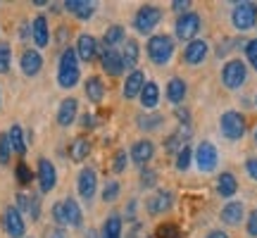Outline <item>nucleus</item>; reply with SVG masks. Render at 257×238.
<instances>
[{"label":"nucleus","instance_id":"46","mask_svg":"<svg viewBox=\"0 0 257 238\" xmlns=\"http://www.w3.org/2000/svg\"><path fill=\"white\" fill-rule=\"evenodd\" d=\"M188 8H191V3H188V0H176L174 3V12H179V15H186Z\"/></svg>","mask_w":257,"mask_h":238},{"label":"nucleus","instance_id":"10","mask_svg":"<svg viewBox=\"0 0 257 238\" xmlns=\"http://www.w3.org/2000/svg\"><path fill=\"white\" fill-rule=\"evenodd\" d=\"M195 160H198V169L200 172H212L217 167V148L212 146L210 141H202L198 150H195Z\"/></svg>","mask_w":257,"mask_h":238},{"label":"nucleus","instance_id":"19","mask_svg":"<svg viewBox=\"0 0 257 238\" xmlns=\"http://www.w3.org/2000/svg\"><path fill=\"white\" fill-rule=\"evenodd\" d=\"M19 64H22V72L27 74V76H36L41 72V67H43V57H41L38 50H24Z\"/></svg>","mask_w":257,"mask_h":238},{"label":"nucleus","instance_id":"29","mask_svg":"<svg viewBox=\"0 0 257 238\" xmlns=\"http://www.w3.org/2000/svg\"><path fill=\"white\" fill-rule=\"evenodd\" d=\"M167 98H169V102H181L186 98V83L181 81V79H172V81L167 83Z\"/></svg>","mask_w":257,"mask_h":238},{"label":"nucleus","instance_id":"27","mask_svg":"<svg viewBox=\"0 0 257 238\" xmlns=\"http://www.w3.org/2000/svg\"><path fill=\"white\" fill-rule=\"evenodd\" d=\"M102 238H121V217L110 214L102 224Z\"/></svg>","mask_w":257,"mask_h":238},{"label":"nucleus","instance_id":"33","mask_svg":"<svg viewBox=\"0 0 257 238\" xmlns=\"http://www.w3.org/2000/svg\"><path fill=\"white\" fill-rule=\"evenodd\" d=\"M10 60H12V48L8 41H0V74L10 69Z\"/></svg>","mask_w":257,"mask_h":238},{"label":"nucleus","instance_id":"9","mask_svg":"<svg viewBox=\"0 0 257 238\" xmlns=\"http://www.w3.org/2000/svg\"><path fill=\"white\" fill-rule=\"evenodd\" d=\"M76 188H79V195L83 200H91L95 195V191H98V174H95V169H91V167L81 169L79 179H76Z\"/></svg>","mask_w":257,"mask_h":238},{"label":"nucleus","instance_id":"39","mask_svg":"<svg viewBox=\"0 0 257 238\" xmlns=\"http://www.w3.org/2000/svg\"><path fill=\"white\" fill-rule=\"evenodd\" d=\"M157 238H181V233H179L176 226L165 224V226H160V229H157Z\"/></svg>","mask_w":257,"mask_h":238},{"label":"nucleus","instance_id":"25","mask_svg":"<svg viewBox=\"0 0 257 238\" xmlns=\"http://www.w3.org/2000/svg\"><path fill=\"white\" fill-rule=\"evenodd\" d=\"M121 62H124V67H126V69H134V67L138 64V43H136V41H131V38H126V41H124Z\"/></svg>","mask_w":257,"mask_h":238},{"label":"nucleus","instance_id":"3","mask_svg":"<svg viewBox=\"0 0 257 238\" xmlns=\"http://www.w3.org/2000/svg\"><path fill=\"white\" fill-rule=\"evenodd\" d=\"M219 127H221V134L229 138V141H238L245 134V117L236 110H229L221 114Z\"/></svg>","mask_w":257,"mask_h":238},{"label":"nucleus","instance_id":"48","mask_svg":"<svg viewBox=\"0 0 257 238\" xmlns=\"http://www.w3.org/2000/svg\"><path fill=\"white\" fill-rule=\"evenodd\" d=\"M207 238H229V236H226V231H210Z\"/></svg>","mask_w":257,"mask_h":238},{"label":"nucleus","instance_id":"8","mask_svg":"<svg viewBox=\"0 0 257 238\" xmlns=\"http://www.w3.org/2000/svg\"><path fill=\"white\" fill-rule=\"evenodd\" d=\"M3 226H5L10 238H24V231H27L24 217H22V212L17 207H5V212H3Z\"/></svg>","mask_w":257,"mask_h":238},{"label":"nucleus","instance_id":"17","mask_svg":"<svg viewBox=\"0 0 257 238\" xmlns=\"http://www.w3.org/2000/svg\"><path fill=\"white\" fill-rule=\"evenodd\" d=\"M31 36H34V43L38 48H46L50 43V29H48V19L43 15H38L31 22Z\"/></svg>","mask_w":257,"mask_h":238},{"label":"nucleus","instance_id":"4","mask_svg":"<svg viewBox=\"0 0 257 238\" xmlns=\"http://www.w3.org/2000/svg\"><path fill=\"white\" fill-rule=\"evenodd\" d=\"M231 22L238 31H248L257 22V5L255 3H238L231 12Z\"/></svg>","mask_w":257,"mask_h":238},{"label":"nucleus","instance_id":"16","mask_svg":"<svg viewBox=\"0 0 257 238\" xmlns=\"http://www.w3.org/2000/svg\"><path fill=\"white\" fill-rule=\"evenodd\" d=\"M207 41H200V38H195L191 41L188 46H186V53H184V60L188 64H200L205 62V57H207Z\"/></svg>","mask_w":257,"mask_h":238},{"label":"nucleus","instance_id":"1","mask_svg":"<svg viewBox=\"0 0 257 238\" xmlns=\"http://www.w3.org/2000/svg\"><path fill=\"white\" fill-rule=\"evenodd\" d=\"M79 57H76V50L74 48H64L62 57H60V67H57V83L62 88H72L79 83Z\"/></svg>","mask_w":257,"mask_h":238},{"label":"nucleus","instance_id":"6","mask_svg":"<svg viewBox=\"0 0 257 238\" xmlns=\"http://www.w3.org/2000/svg\"><path fill=\"white\" fill-rule=\"evenodd\" d=\"M200 31V15L195 12H186L176 19V29L174 34L179 41H195V34Z\"/></svg>","mask_w":257,"mask_h":238},{"label":"nucleus","instance_id":"45","mask_svg":"<svg viewBox=\"0 0 257 238\" xmlns=\"http://www.w3.org/2000/svg\"><path fill=\"white\" fill-rule=\"evenodd\" d=\"M245 172L250 174V179H252V181H257V157H252V160H248V162H245Z\"/></svg>","mask_w":257,"mask_h":238},{"label":"nucleus","instance_id":"36","mask_svg":"<svg viewBox=\"0 0 257 238\" xmlns=\"http://www.w3.org/2000/svg\"><path fill=\"white\" fill-rule=\"evenodd\" d=\"M53 219L57 221V226L62 229V226H69V221H67V212H64V202H55L53 205Z\"/></svg>","mask_w":257,"mask_h":238},{"label":"nucleus","instance_id":"44","mask_svg":"<svg viewBox=\"0 0 257 238\" xmlns=\"http://www.w3.org/2000/svg\"><path fill=\"white\" fill-rule=\"evenodd\" d=\"M141 183L150 188V186L155 183V172H153V169H143V176H141Z\"/></svg>","mask_w":257,"mask_h":238},{"label":"nucleus","instance_id":"35","mask_svg":"<svg viewBox=\"0 0 257 238\" xmlns=\"http://www.w3.org/2000/svg\"><path fill=\"white\" fill-rule=\"evenodd\" d=\"M12 157V146H10L8 134H0V165H8Z\"/></svg>","mask_w":257,"mask_h":238},{"label":"nucleus","instance_id":"42","mask_svg":"<svg viewBox=\"0 0 257 238\" xmlns=\"http://www.w3.org/2000/svg\"><path fill=\"white\" fill-rule=\"evenodd\" d=\"M124 169H126V153H124V150H119V153L114 155V172H117V174H121Z\"/></svg>","mask_w":257,"mask_h":238},{"label":"nucleus","instance_id":"22","mask_svg":"<svg viewBox=\"0 0 257 238\" xmlns=\"http://www.w3.org/2000/svg\"><path fill=\"white\" fill-rule=\"evenodd\" d=\"M238 191V181H236V176L231 174V172H221L219 179H217V193H219L221 198H233Z\"/></svg>","mask_w":257,"mask_h":238},{"label":"nucleus","instance_id":"7","mask_svg":"<svg viewBox=\"0 0 257 238\" xmlns=\"http://www.w3.org/2000/svg\"><path fill=\"white\" fill-rule=\"evenodd\" d=\"M136 29L141 34H150L153 29L162 22V10L155 8V5H143V8L136 12Z\"/></svg>","mask_w":257,"mask_h":238},{"label":"nucleus","instance_id":"13","mask_svg":"<svg viewBox=\"0 0 257 238\" xmlns=\"http://www.w3.org/2000/svg\"><path fill=\"white\" fill-rule=\"evenodd\" d=\"M95 55H98V41L91 34H81L76 41V57L83 62H91V60H95Z\"/></svg>","mask_w":257,"mask_h":238},{"label":"nucleus","instance_id":"31","mask_svg":"<svg viewBox=\"0 0 257 238\" xmlns=\"http://www.w3.org/2000/svg\"><path fill=\"white\" fill-rule=\"evenodd\" d=\"M72 160H76V162H81V160H86L88 157V153H91V143H88V138L79 136L76 141L72 143Z\"/></svg>","mask_w":257,"mask_h":238},{"label":"nucleus","instance_id":"30","mask_svg":"<svg viewBox=\"0 0 257 238\" xmlns=\"http://www.w3.org/2000/svg\"><path fill=\"white\" fill-rule=\"evenodd\" d=\"M64 212H67V221H69V226H81V210H79V205L74 198H67L64 200Z\"/></svg>","mask_w":257,"mask_h":238},{"label":"nucleus","instance_id":"34","mask_svg":"<svg viewBox=\"0 0 257 238\" xmlns=\"http://www.w3.org/2000/svg\"><path fill=\"white\" fill-rule=\"evenodd\" d=\"M191 148L188 146H184L181 148V150H179V153H176V169H179V172H186V169H188V165H191Z\"/></svg>","mask_w":257,"mask_h":238},{"label":"nucleus","instance_id":"43","mask_svg":"<svg viewBox=\"0 0 257 238\" xmlns=\"http://www.w3.org/2000/svg\"><path fill=\"white\" fill-rule=\"evenodd\" d=\"M248 233L252 238H257V210L250 212V217H248Z\"/></svg>","mask_w":257,"mask_h":238},{"label":"nucleus","instance_id":"40","mask_svg":"<svg viewBox=\"0 0 257 238\" xmlns=\"http://www.w3.org/2000/svg\"><path fill=\"white\" fill-rule=\"evenodd\" d=\"M17 181H19V183H24V186H27V183L31 181V169H29V167L24 165V162H19V165H17Z\"/></svg>","mask_w":257,"mask_h":238},{"label":"nucleus","instance_id":"51","mask_svg":"<svg viewBox=\"0 0 257 238\" xmlns=\"http://www.w3.org/2000/svg\"><path fill=\"white\" fill-rule=\"evenodd\" d=\"M255 143H257V129H255Z\"/></svg>","mask_w":257,"mask_h":238},{"label":"nucleus","instance_id":"41","mask_svg":"<svg viewBox=\"0 0 257 238\" xmlns=\"http://www.w3.org/2000/svg\"><path fill=\"white\" fill-rule=\"evenodd\" d=\"M29 214H31V219H38V217H41V202H38V195H31V200H29Z\"/></svg>","mask_w":257,"mask_h":238},{"label":"nucleus","instance_id":"14","mask_svg":"<svg viewBox=\"0 0 257 238\" xmlns=\"http://www.w3.org/2000/svg\"><path fill=\"white\" fill-rule=\"evenodd\" d=\"M143 86H146V74L141 72V69H134V72L126 76V81H124V98H126V100L138 98L141 91H143Z\"/></svg>","mask_w":257,"mask_h":238},{"label":"nucleus","instance_id":"15","mask_svg":"<svg viewBox=\"0 0 257 238\" xmlns=\"http://www.w3.org/2000/svg\"><path fill=\"white\" fill-rule=\"evenodd\" d=\"M76 112H79V102H76V98H64V100L60 102V107H57V124H60V127H69V124H74Z\"/></svg>","mask_w":257,"mask_h":238},{"label":"nucleus","instance_id":"12","mask_svg":"<svg viewBox=\"0 0 257 238\" xmlns=\"http://www.w3.org/2000/svg\"><path fill=\"white\" fill-rule=\"evenodd\" d=\"M102 69L110 74V76H119L124 72V62H121V53H117L114 48H105L100 55Z\"/></svg>","mask_w":257,"mask_h":238},{"label":"nucleus","instance_id":"20","mask_svg":"<svg viewBox=\"0 0 257 238\" xmlns=\"http://www.w3.org/2000/svg\"><path fill=\"white\" fill-rule=\"evenodd\" d=\"M172 207V193L169 191H157L150 195L148 200V212L150 214H160V212H167Z\"/></svg>","mask_w":257,"mask_h":238},{"label":"nucleus","instance_id":"11","mask_svg":"<svg viewBox=\"0 0 257 238\" xmlns=\"http://www.w3.org/2000/svg\"><path fill=\"white\" fill-rule=\"evenodd\" d=\"M57 183V172L55 165L50 160H41L38 162V186H41V193H50Z\"/></svg>","mask_w":257,"mask_h":238},{"label":"nucleus","instance_id":"50","mask_svg":"<svg viewBox=\"0 0 257 238\" xmlns=\"http://www.w3.org/2000/svg\"><path fill=\"white\" fill-rule=\"evenodd\" d=\"M86 238H98V233H95V231H88V236Z\"/></svg>","mask_w":257,"mask_h":238},{"label":"nucleus","instance_id":"47","mask_svg":"<svg viewBox=\"0 0 257 238\" xmlns=\"http://www.w3.org/2000/svg\"><path fill=\"white\" fill-rule=\"evenodd\" d=\"M48 238H67V236H64V231L60 229V226H57V229L50 231V236H48Z\"/></svg>","mask_w":257,"mask_h":238},{"label":"nucleus","instance_id":"32","mask_svg":"<svg viewBox=\"0 0 257 238\" xmlns=\"http://www.w3.org/2000/svg\"><path fill=\"white\" fill-rule=\"evenodd\" d=\"M121 41H126V38H124V29H121L119 24L110 27L107 31H105V36H102V43H105V48H114L117 43H121Z\"/></svg>","mask_w":257,"mask_h":238},{"label":"nucleus","instance_id":"23","mask_svg":"<svg viewBox=\"0 0 257 238\" xmlns=\"http://www.w3.org/2000/svg\"><path fill=\"white\" fill-rule=\"evenodd\" d=\"M64 10L74 12L79 19H91V15L95 12V5L88 3V0H67V3H64Z\"/></svg>","mask_w":257,"mask_h":238},{"label":"nucleus","instance_id":"24","mask_svg":"<svg viewBox=\"0 0 257 238\" xmlns=\"http://www.w3.org/2000/svg\"><path fill=\"white\" fill-rule=\"evenodd\" d=\"M86 98L91 102H100L105 98V83L100 76H88L86 79Z\"/></svg>","mask_w":257,"mask_h":238},{"label":"nucleus","instance_id":"28","mask_svg":"<svg viewBox=\"0 0 257 238\" xmlns=\"http://www.w3.org/2000/svg\"><path fill=\"white\" fill-rule=\"evenodd\" d=\"M8 138H10V146H12V150L17 153V155H24L27 153V143H24V131H22V127H15L8 131Z\"/></svg>","mask_w":257,"mask_h":238},{"label":"nucleus","instance_id":"18","mask_svg":"<svg viewBox=\"0 0 257 238\" xmlns=\"http://www.w3.org/2000/svg\"><path fill=\"white\" fill-rule=\"evenodd\" d=\"M153 155H155L153 141H138V143H134V148H131V160L141 167H146L148 162L153 160Z\"/></svg>","mask_w":257,"mask_h":238},{"label":"nucleus","instance_id":"49","mask_svg":"<svg viewBox=\"0 0 257 238\" xmlns=\"http://www.w3.org/2000/svg\"><path fill=\"white\" fill-rule=\"evenodd\" d=\"M176 117L181 119V122H188V112H186V110H179V112H176Z\"/></svg>","mask_w":257,"mask_h":238},{"label":"nucleus","instance_id":"21","mask_svg":"<svg viewBox=\"0 0 257 238\" xmlns=\"http://www.w3.org/2000/svg\"><path fill=\"white\" fill-rule=\"evenodd\" d=\"M243 214H245V207H243V202H229V205H224L221 207V221L224 224H229V226H236L240 224L243 219Z\"/></svg>","mask_w":257,"mask_h":238},{"label":"nucleus","instance_id":"26","mask_svg":"<svg viewBox=\"0 0 257 238\" xmlns=\"http://www.w3.org/2000/svg\"><path fill=\"white\" fill-rule=\"evenodd\" d=\"M157 100H160V88H157V83L146 81L143 91H141V105H143V107H155Z\"/></svg>","mask_w":257,"mask_h":238},{"label":"nucleus","instance_id":"38","mask_svg":"<svg viewBox=\"0 0 257 238\" xmlns=\"http://www.w3.org/2000/svg\"><path fill=\"white\" fill-rule=\"evenodd\" d=\"M245 57H248V62L257 69V38H252V41L245 43Z\"/></svg>","mask_w":257,"mask_h":238},{"label":"nucleus","instance_id":"37","mask_svg":"<svg viewBox=\"0 0 257 238\" xmlns=\"http://www.w3.org/2000/svg\"><path fill=\"white\" fill-rule=\"evenodd\" d=\"M117 195H119V183L117 181L105 183V188H102V200L112 202V200H117Z\"/></svg>","mask_w":257,"mask_h":238},{"label":"nucleus","instance_id":"2","mask_svg":"<svg viewBox=\"0 0 257 238\" xmlns=\"http://www.w3.org/2000/svg\"><path fill=\"white\" fill-rule=\"evenodd\" d=\"M148 55L150 60L157 64H167L174 55V41L167 36V34H160V36H153L148 41Z\"/></svg>","mask_w":257,"mask_h":238},{"label":"nucleus","instance_id":"5","mask_svg":"<svg viewBox=\"0 0 257 238\" xmlns=\"http://www.w3.org/2000/svg\"><path fill=\"white\" fill-rule=\"evenodd\" d=\"M248 79V72H245V64L240 60H229L221 69V81L226 88H240Z\"/></svg>","mask_w":257,"mask_h":238}]
</instances>
